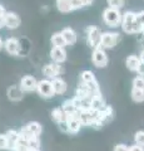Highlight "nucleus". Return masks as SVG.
I'll use <instances>...</instances> for the list:
<instances>
[{
    "mask_svg": "<svg viewBox=\"0 0 144 151\" xmlns=\"http://www.w3.org/2000/svg\"><path fill=\"white\" fill-rule=\"evenodd\" d=\"M122 28L125 33H129V34H133V33H139L142 32V25L140 23L138 22L137 18V13L133 12H125L123 14V19H122Z\"/></svg>",
    "mask_w": 144,
    "mask_h": 151,
    "instance_id": "nucleus-1",
    "label": "nucleus"
},
{
    "mask_svg": "<svg viewBox=\"0 0 144 151\" xmlns=\"http://www.w3.org/2000/svg\"><path fill=\"white\" fill-rule=\"evenodd\" d=\"M103 19L104 23L109 27H118L122 24V19L123 15L120 14L118 9H113V8H106L103 12Z\"/></svg>",
    "mask_w": 144,
    "mask_h": 151,
    "instance_id": "nucleus-2",
    "label": "nucleus"
},
{
    "mask_svg": "<svg viewBox=\"0 0 144 151\" xmlns=\"http://www.w3.org/2000/svg\"><path fill=\"white\" fill-rule=\"evenodd\" d=\"M87 40L88 44L93 47L94 49L100 48V40H101V33L96 27L90 25L87 28Z\"/></svg>",
    "mask_w": 144,
    "mask_h": 151,
    "instance_id": "nucleus-3",
    "label": "nucleus"
},
{
    "mask_svg": "<svg viewBox=\"0 0 144 151\" xmlns=\"http://www.w3.org/2000/svg\"><path fill=\"white\" fill-rule=\"evenodd\" d=\"M119 40L118 33H101V40H100V48L101 49H111L117 45Z\"/></svg>",
    "mask_w": 144,
    "mask_h": 151,
    "instance_id": "nucleus-4",
    "label": "nucleus"
},
{
    "mask_svg": "<svg viewBox=\"0 0 144 151\" xmlns=\"http://www.w3.org/2000/svg\"><path fill=\"white\" fill-rule=\"evenodd\" d=\"M67 116V124H68V130L69 134H78L80 131L83 124L79 120V112H73V113H65Z\"/></svg>",
    "mask_w": 144,
    "mask_h": 151,
    "instance_id": "nucleus-5",
    "label": "nucleus"
},
{
    "mask_svg": "<svg viewBox=\"0 0 144 151\" xmlns=\"http://www.w3.org/2000/svg\"><path fill=\"white\" fill-rule=\"evenodd\" d=\"M41 97L44 98H52L55 92H54V87H53V82L49 79H41L38 83V89H36Z\"/></svg>",
    "mask_w": 144,
    "mask_h": 151,
    "instance_id": "nucleus-6",
    "label": "nucleus"
},
{
    "mask_svg": "<svg viewBox=\"0 0 144 151\" xmlns=\"http://www.w3.org/2000/svg\"><path fill=\"white\" fill-rule=\"evenodd\" d=\"M62 72H63V69L59 65V63H49L43 67L44 77H45V79H49V81H53V79L58 78V76Z\"/></svg>",
    "mask_w": 144,
    "mask_h": 151,
    "instance_id": "nucleus-7",
    "label": "nucleus"
},
{
    "mask_svg": "<svg viewBox=\"0 0 144 151\" xmlns=\"http://www.w3.org/2000/svg\"><path fill=\"white\" fill-rule=\"evenodd\" d=\"M92 60L94 63L95 67L98 68H103L108 64V55L104 52V49L101 48H96L93 50V54H92Z\"/></svg>",
    "mask_w": 144,
    "mask_h": 151,
    "instance_id": "nucleus-8",
    "label": "nucleus"
},
{
    "mask_svg": "<svg viewBox=\"0 0 144 151\" xmlns=\"http://www.w3.org/2000/svg\"><path fill=\"white\" fill-rule=\"evenodd\" d=\"M38 81L33 76H24L20 79V87L24 92H34L38 89Z\"/></svg>",
    "mask_w": 144,
    "mask_h": 151,
    "instance_id": "nucleus-9",
    "label": "nucleus"
},
{
    "mask_svg": "<svg viewBox=\"0 0 144 151\" xmlns=\"http://www.w3.org/2000/svg\"><path fill=\"white\" fill-rule=\"evenodd\" d=\"M4 48H5V50L9 54L18 55L20 52V43L16 38H8V39L4 42Z\"/></svg>",
    "mask_w": 144,
    "mask_h": 151,
    "instance_id": "nucleus-10",
    "label": "nucleus"
},
{
    "mask_svg": "<svg viewBox=\"0 0 144 151\" xmlns=\"http://www.w3.org/2000/svg\"><path fill=\"white\" fill-rule=\"evenodd\" d=\"M50 57H52L54 63H63L65 62L67 59V52L64 48H60V47H53L52 50H50Z\"/></svg>",
    "mask_w": 144,
    "mask_h": 151,
    "instance_id": "nucleus-11",
    "label": "nucleus"
},
{
    "mask_svg": "<svg viewBox=\"0 0 144 151\" xmlns=\"http://www.w3.org/2000/svg\"><path fill=\"white\" fill-rule=\"evenodd\" d=\"M20 25V18L13 12H6L5 14V27L9 29H16Z\"/></svg>",
    "mask_w": 144,
    "mask_h": 151,
    "instance_id": "nucleus-12",
    "label": "nucleus"
},
{
    "mask_svg": "<svg viewBox=\"0 0 144 151\" xmlns=\"http://www.w3.org/2000/svg\"><path fill=\"white\" fill-rule=\"evenodd\" d=\"M8 97L10 101H20L23 100V97H24V91L21 89L20 86H16V84H13V86L9 87L8 89Z\"/></svg>",
    "mask_w": 144,
    "mask_h": 151,
    "instance_id": "nucleus-13",
    "label": "nucleus"
},
{
    "mask_svg": "<svg viewBox=\"0 0 144 151\" xmlns=\"http://www.w3.org/2000/svg\"><path fill=\"white\" fill-rule=\"evenodd\" d=\"M6 140H8V150L13 151L14 147H15V145L18 144V141H19V131L16 130H9L6 131Z\"/></svg>",
    "mask_w": 144,
    "mask_h": 151,
    "instance_id": "nucleus-14",
    "label": "nucleus"
},
{
    "mask_svg": "<svg viewBox=\"0 0 144 151\" xmlns=\"http://www.w3.org/2000/svg\"><path fill=\"white\" fill-rule=\"evenodd\" d=\"M52 82H53V87H54V92H55V94H64V93L67 92L68 84H67V82L64 81L63 78L58 77V78L53 79Z\"/></svg>",
    "mask_w": 144,
    "mask_h": 151,
    "instance_id": "nucleus-15",
    "label": "nucleus"
},
{
    "mask_svg": "<svg viewBox=\"0 0 144 151\" xmlns=\"http://www.w3.org/2000/svg\"><path fill=\"white\" fill-rule=\"evenodd\" d=\"M62 34H63L64 39H65L68 45L75 44V42H77V33L74 32L72 28H64V29L62 30Z\"/></svg>",
    "mask_w": 144,
    "mask_h": 151,
    "instance_id": "nucleus-16",
    "label": "nucleus"
},
{
    "mask_svg": "<svg viewBox=\"0 0 144 151\" xmlns=\"http://www.w3.org/2000/svg\"><path fill=\"white\" fill-rule=\"evenodd\" d=\"M75 97L80 98V100H90L93 96H92V92L89 91V88H88L84 83H82L80 86L75 89Z\"/></svg>",
    "mask_w": 144,
    "mask_h": 151,
    "instance_id": "nucleus-17",
    "label": "nucleus"
},
{
    "mask_svg": "<svg viewBox=\"0 0 144 151\" xmlns=\"http://www.w3.org/2000/svg\"><path fill=\"white\" fill-rule=\"evenodd\" d=\"M57 8L62 13H69L74 10L73 0H57Z\"/></svg>",
    "mask_w": 144,
    "mask_h": 151,
    "instance_id": "nucleus-18",
    "label": "nucleus"
},
{
    "mask_svg": "<svg viewBox=\"0 0 144 151\" xmlns=\"http://www.w3.org/2000/svg\"><path fill=\"white\" fill-rule=\"evenodd\" d=\"M105 106L106 105H105V102L103 100V97H101V94L92 97V100H90V108H92V110H94V111H101Z\"/></svg>",
    "mask_w": 144,
    "mask_h": 151,
    "instance_id": "nucleus-19",
    "label": "nucleus"
},
{
    "mask_svg": "<svg viewBox=\"0 0 144 151\" xmlns=\"http://www.w3.org/2000/svg\"><path fill=\"white\" fill-rule=\"evenodd\" d=\"M125 64H127V68L132 72H137L138 67L140 64V58H138L137 55H129L127 60H125Z\"/></svg>",
    "mask_w": 144,
    "mask_h": 151,
    "instance_id": "nucleus-20",
    "label": "nucleus"
},
{
    "mask_svg": "<svg viewBox=\"0 0 144 151\" xmlns=\"http://www.w3.org/2000/svg\"><path fill=\"white\" fill-rule=\"evenodd\" d=\"M52 119L55 124H60V122L65 121L67 116H65V112L63 111L62 107H57V108H53L52 110Z\"/></svg>",
    "mask_w": 144,
    "mask_h": 151,
    "instance_id": "nucleus-21",
    "label": "nucleus"
},
{
    "mask_svg": "<svg viewBox=\"0 0 144 151\" xmlns=\"http://www.w3.org/2000/svg\"><path fill=\"white\" fill-rule=\"evenodd\" d=\"M50 42H52V44L54 47H60V48H64V45H67V42L64 39V37L62 34V32L60 33H54L50 38Z\"/></svg>",
    "mask_w": 144,
    "mask_h": 151,
    "instance_id": "nucleus-22",
    "label": "nucleus"
},
{
    "mask_svg": "<svg viewBox=\"0 0 144 151\" xmlns=\"http://www.w3.org/2000/svg\"><path fill=\"white\" fill-rule=\"evenodd\" d=\"M25 127L31 132V134H34L36 136H40L41 131H43V127H41V125L39 124V122H36V121L28 122V124L25 125Z\"/></svg>",
    "mask_w": 144,
    "mask_h": 151,
    "instance_id": "nucleus-23",
    "label": "nucleus"
},
{
    "mask_svg": "<svg viewBox=\"0 0 144 151\" xmlns=\"http://www.w3.org/2000/svg\"><path fill=\"white\" fill-rule=\"evenodd\" d=\"M80 79H82V83H84V84H89V83H93V82H96L95 76H94V73H93L92 70H84V72H82Z\"/></svg>",
    "mask_w": 144,
    "mask_h": 151,
    "instance_id": "nucleus-24",
    "label": "nucleus"
},
{
    "mask_svg": "<svg viewBox=\"0 0 144 151\" xmlns=\"http://www.w3.org/2000/svg\"><path fill=\"white\" fill-rule=\"evenodd\" d=\"M13 151H33V150H31L30 145L19 136V141H18V144L15 145V147H14Z\"/></svg>",
    "mask_w": 144,
    "mask_h": 151,
    "instance_id": "nucleus-25",
    "label": "nucleus"
},
{
    "mask_svg": "<svg viewBox=\"0 0 144 151\" xmlns=\"http://www.w3.org/2000/svg\"><path fill=\"white\" fill-rule=\"evenodd\" d=\"M62 108L63 111L65 113H73V112H78V110L75 108V106H74V102H73V98H70V100H65L63 102L62 105Z\"/></svg>",
    "mask_w": 144,
    "mask_h": 151,
    "instance_id": "nucleus-26",
    "label": "nucleus"
},
{
    "mask_svg": "<svg viewBox=\"0 0 144 151\" xmlns=\"http://www.w3.org/2000/svg\"><path fill=\"white\" fill-rule=\"evenodd\" d=\"M132 100L134 102H143L144 101V91H142V89H137V88H133L132 89Z\"/></svg>",
    "mask_w": 144,
    "mask_h": 151,
    "instance_id": "nucleus-27",
    "label": "nucleus"
},
{
    "mask_svg": "<svg viewBox=\"0 0 144 151\" xmlns=\"http://www.w3.org/2000/svg\"><path fill=\"white\" fill-rule=\"evenodd\" d=\"M133 88H137V89H142L144 91V77L142 76H138L133 79Z\"/></svg>",
    "mask_w": 144,
    "mask_h": 151,
    "instance_id": "nucleus-28",
    "label": "nucleus"
},
{
    "mask_svg": "<svg viewBox=\"0 0 144 151\" xmlns=\"http://www.w3.org/2000/svg\"><path fill=\"white\" fill-rule=\"evenodd\" d=\"M73 3H74V9H80L87 5H90L93 0H73Z\"/></svg>",
    "mask_w": 144,
    "mask_h": 151,
    "instance_id": "nucleus-29",
    "label": "nucleus"
},
{
    "mask_svg": "<svg viewBox=\"0 0 144 151\" xmlns=\"http://www.w3.org/2000/svg\"><path fill=\"white\" fill-rule=\"evenodd\" d=\"M108 4H109V8H113V9H122L124 6V0H108Z\"/></svg>",
    "mask_w": 144,
    "mask_h": 151,
    "instance_id": "nucleus-30",
    "label": "nucleus"
},
{
    "mask_svg": "<svg viewBox=\"0 0 144 151\" xmlns=\"http://www.w3.org/2000/svg\"><path fill=\"white\" fill-rule=\"evenodd\" d=\"M134 141L137 145H140L144 147V131H138L134 135Z\"/></svg>",
    "mask_w": 144,
    "mask_h": 151,
    "instance_id": "nucleus-31",
    "label": "nucleus"
},
{
    "mask_svg": "<svg viewBox=\"0 0 144 151\" xmlns=\"http://www.w3.org/2000/svg\"><path fill=\"white\" fill-rule=\"evenodd\" d=\"M8 150V140L5 134H0V151Z\"/></svg>",
    "mask_w": 144,
    "mask_h": 151,
    "instance_id": "nucleus-32",
    "label": "nucleus"
},
{
    "mask_svg": "<svg viewBox=\"0 0 144 151\" xmlns=\"http://www.w3.org/2000/svg\"><path fill=\"white\" fill-rule=\"evenodd\" d=\"M113 151H129V146L125 145V144H118V145L114 146Z\"/></svg>",
    "mask_w": 144,
    "mask_h": 151,
    "instance_id": "nucleus-33",
    "label": "nucleus"
},
{
    "mask_svg": "<svg viewBox=\"0 0 144 151\" xmlns=\"http://www.w3.org/2000/svg\"><path fill=\"white\" fill-rule=\"evenodd\" d=\"M58 127L60 129V131H63V132H68V134H69V130H68V124H67V120H65V121H63V122H60V124H58Z\"/></svg>",
    "mask_w": 144,
    "mask_h": 151,
    "instance_id": "nucleus-34",
    "label": "nucleus"
},
{
    "mask_svg": "<svg viewBox=\"0 0 144 151\" xmlns=\"http://www.w3.org/2000/svg\"><path fill=\"white\" fill-rule=\"evenodd\" d=\"M129 151H144V147L140 145H137V144H134L132 146H129Z\"/></svg>",
    "mask_w": 144,
    "mask_h": 151,
    "instance_id": "nucleus-35",
    "label": "nucleus"
},
{
    "mask_svg": "<svg viewBox=\"0 0 144 151\" xmlns=\"http://www.w3.org/2000/svg\"><path fill=\"white\" fill-rule=\"evenodd\" d=\"M137 18H138V22L140 23V25H144V10L137 13Z\"/></svg>",
    "mask_w": 144,
    "mask_h": 151,
    "instance_id": "nucleus-36",
    "label": "nucleus"
},
{
    "mask_svg": "<svg viewBox=\"0 0 144 151\" xmlns=\"http://www.w3.org/2000/svg\"><path fill=\"white\" fill-rule=\"evenodd\" d=\"M137 73H138V76L144 77V62H142V60H140V64H139V67H138Z\"/></svg>",
    "mask_w": 144,
    "mask_h": 151,
    "instance_id": "nucleus-37",
    "label": "nucleus"
},
{
    "mask_svg": "<svg viewBox=\"0 0 144 151\" xmlns=\"http://www.w3.org/2000/svg\"><path fill=\"white\" fill-rule=\"evenodd\" d=\"M139 58H140V60H142V62H144V50H143L142 53H140V57H139Z\"/></svg>",
    "mask_w": 144,
    "mask_h": 151,
    "instance_id": "nucleus-38",
    "label": "nucleus"
},
{
    "mask_svg": "<svg viewBox=\"0 0 144 151\" xmlns=\"http://www.w3.org/2000/svg\"><path fill=\"white\" fill-rule=\"evenodd\" d=\"M4 47V43H3V40H1V38H0V49H1Z\"/></svg>",
    "mask_w": 144,
    "mask_h": 151,
    "instance_id": "nucleus-39",
    "label": "nucleus"
},
{
    "mask_svg": "<svg viewBox=\"0 0 144 151\" xmlns=\"http://www.w3.org/2000/svg\"><path fill=\"white\" fill-rule=\"evenodd\" d=\"M142 32H143V33H144V25H143V28H142Z\"/></svg>",
    "mask_w": 144,
    "mask_h": 151,
    "instance_id": "nucleus-40",
    "label": "nucleus"
},
{
    "mask_svg": "<svg viewBox=\"0 0 144 151\" xmlns=\"http://www.w3.org/2000/svg\"><path fill=\"white\" fill-rule=\"evenodd\" d=\"M34 151H40V150H34Z\"/></svg>",
    "mask_w": 144,
    "mask_h": 151,
    "instance_id": "nucleus-41",
    "label": "nucleus"
}]
</instances>
